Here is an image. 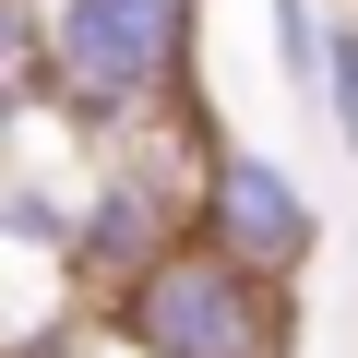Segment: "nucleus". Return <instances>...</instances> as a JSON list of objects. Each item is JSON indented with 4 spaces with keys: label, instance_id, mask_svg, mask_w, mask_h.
Segmentation results:
<instances>
[{
    "label": "nucleus",
    "instance_id": "nucleus-1",
    "mask_svg": "<svg viewBox=\"0 0 358 358\" xmlns=\"http://www.w3.org/2000/svg\"><path fill=\"white\" fill-rule=\"evenodd\" d=\"M179 48H192V0H13V72L24 108H72L96 131H143L167 108Z\"/></svg>",
    "mask_w": 358,
    "mask_h": 358
},
{
    "label": "nucleus",
    "instance_id": "nucleus-2",
    "mask_svg": "<svg viewBox=\"0 0 358 358\" xmlns=\"http://www.w3.org/2000/svg\"><path fill=\"white\" fill-rule=\"evenodd\" d=\"M108 334L131 358H287V322H275V287L251 263H227L215 239H179L155 275H131L108 299Z\"/></svg>",
    "mask_w": 358,
    "mask_h": 358
},
{
    "label": "nucleus",
    "instance_id": "nucleus-3",
    "mask_svg": "<svg viewBox=\"0 0 358 358\" xmlns=\"http://www.w3.org/2000/svg\"><path fill=\"white\" fill-rule=\"evenodd\" d=\"M192 239H215L227 263H251V275L275 287V275H299V263L322 251V203L287 179V155H263V143H203Z\"/></svg>",
    "mask_w": 358,
    "mask_h": 358
},
{
    "label": "nucleus",
    "instance_id": "nucleus-4",
    "mask_svg": "<svg viewBox=\"0 0 358 358\" xmlns=\"http://www.w3.org/2000/svg\"><path fill=\"white\" fill-rule=\"evenodd\" d=\"M167 251H179V192H167V167H143V155L96 167V179H84V227H72V275L120 299V287L155 275Z\"/></svg>",
    "mask_w": 358,
    "mask_h": 358
},
{
    "label": "nucleus",
    "instance_id": "nucleus-5",
    "mask_svg": "<svg viewBox=\"0 0 358 358\" xmlns=\"http://www.w3.org/2000/svg\"><path fill=\"white\" fill-rule=\"evenodd\" d=\"M263 24H275V72L287 84H334V24L310 0H263Z\"/></svg>",
    "mask_w": 358,
    "mask_h": 358
},
{
    "label": "nucleus",
    "instance_id": "nucleus-6",
    "mask_svg": "<svg viewBox=\"0 0 358 358\" xmlns=\"http://www.w3.org/2000/svg\"><path fill=\"white\" fill-rule=\"evenodd\" d=\"M322 96H334V143L358 155V24H334V84Z\"/></svg>",
    "mask_w": 358,
    "mask_h": 358
},
{
    "label": "nucleus",
    "instance_id": "nucleus-7",
    "mask_svg": "<svg viewBox=\"0 0 358 358\" xmlns=\"http://www.w3.org/2000/svg\"><path fill=\"white\" fill-rule=\"evenodd\" d=\"M84 358H131V346H84Z\"/></svg>",
    "mask_w": 358,
    "mask_h": 358
}]
</instances>
